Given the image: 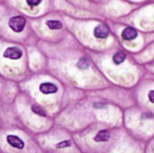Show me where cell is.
<instances>
[{
  "label": "cell",
  "mask_w": 154,
  "mask_h": 153,
  "mask_svg": "<svg viewBox=\"0 0 154 153\" xmlns=\"http://www.w3.org/2000/svg\"><path fill=\"white\" fill-rule=\"evenodd\" d=\"M26 24V20L21 16H16L12 17L9 21L10 28L15 32H21L23 30Z\"/></svg>",
  "instance_id": "cell-1"
},
{
  "label": "cell",
  "mask_w": 154,
  "mask_h": 153,
  "mask_svg": "<svg viewBox=\"0 0 154 153\" xmlns=\"http://www.w3.org/2000/svg\"><path fill=\"white\" fill-rule=\"evenodd\" d=\"M21 50L17 47L8 48L4 53L3 56L5 58L12 60H17L20 58L22 56Z\"/></svg>",
  "instance_id": "cell-2"
},
{
  "label": "cell",
  "mask_w": 154,
  "mask_h": 153,
  "mask_svg": "<svg viewBox=\"0 0 154 153\" xmlns=\"http://www.w3.org/2000/svg\"><path fill=\"white\" fill-rule=\"evenodd\" d=\"M94 35L97 38L104 39L109 35L108 28L105 24H100L98 25L94 30Z\"/></svg>",
  "instance_id": "cell-3"
},
{
  "label": "cell",
  "mask_w": 154,
  "mask_h": 153,
  "mask_svg": "<svg viewBox=\"0 0 154 153\" xmlns=\"http://www.w3.org/2000/svg\"><path fill=\"white\" fill-rule=\"evenodd\" d=\"M6 139L8 143L13 147L19 149H22L24 147V142L18 136L13 135L8 136Z\"/></svg>",
  "instance_id": "cell-4"
},
{
  "label": "cell",
  "mask_w": 154,
  "mask_h": 153,
  "mask_svg": "<svg viewBox=\"0 0 154 153\" xmlns=\"http://www.w3.org/2000/svg\"><path fill=\"white\" fill-rule=\"evenodd\" d=\"M40 90L44 94H53L57 91L58 88L54 84L51 83H42L40 86Z\"/></svg>",
  "instance_id": "cell-5"
},
{
  "label": "cell",
  "mask_w": 154,
  "mask_h": 153,
  "mask_svg": "<svg viewBox=\"0 0 154 153\" xmlns=\"http://www.w3.org/2000/svg\"><path fill=\"white\" fill-rule=\"evenodd\" d=\"M137 36V33L136 31L132 27H127L122 32V37L123 39L127 40L134 39Z\"/></svg>",
  "instance_id": "cell-6"
},
{
  "label": "cell",
  "mask_w": 154,
  "mask_h": 153,
  "mask_svg": "<svg viewBox=\"0 0 154 153\" xmlns=\"http://www.w3.org/2000/svg\"><path fill=\"white\" fill-rule=\"evenodd\" d=\"M110 133L107 130H101L99 132L94 139L97 142H104L108 141Z\"/></svg>",
  "instance_id": "cell-7"
},
{
  "label": "cell",
  "mask_w": 154,
  "mask_h": 153,
  "mask_svg": "<svg viewBox=\"0 0 154 153\" xmlns=\"http://www.w3.org/2000/svg\"><path fill=\"white\" fill-rule=\"evenodd\" d=\"M125 58L126 54L123 52H118L113 56V61L116 64H119L125 60Z\"/></svg>",
  "instance_id": "cell-8"
},
{
  "label": "cell",
  "mask_w": 154,
  "mask_h": 153,
  "mask_svg": "<svg viewBox=\"0 0 154 153\" xmlns=\"http://www.w3.org/2000/svg\"><path fill=\"white\" fill-rule=\"evenodd\" d=\"M47 24L51 30H59L62 27V24L58 20H49L47 21Z\"/></svg>",
  "instance_id": "cell-9"
},
{
  "label": "cell",
  "mask_w": 154,
  "mask_h": 153,
  "mask_svg": "<svg viewBox=\"0 0 154 153\" xmlns=\"http://www.w3.org/2000/svg\"><path fill=\"white\" fill-rule=\"evenodd\" d=\"M89 62L86 59L84 58H81L77 63V66L81 69L87 68L88 67Z\"/></svg>",
  "instance_id": "cell-10"
},
{
  "label": "cell",
  "mask_w": 154,
  "mask_h": 153,
  "mask_svg": "<svg viewBox=\"0 0 154 153\" xmlns=\"http://www.w3.org/2000/svg\"><path fill=\"white\" fill-rule=\"evenodd\" d=\"M32 110L34 113L43 116H45V112L39 106L36 105H33V106L32 107Z\"/></svg>",
  "instance_id": "cell-11"
},
{
  "label": "cell",
  "mask_w": 154,
  "mask_h": 153,
  "mask_svg": "<svg viewBox=\"0 0 154 153\" xmlns=\"http://www.w3.org/2000/svg\"><path fill=\"white\" fill-rule=\"evenodd\" d=\"M71 145H72V143L70 141H64V142H61L57 145V148H65V147L71 146Z\"/></svg>",
  "instance_id": "cell-12"
},
{
  "label": "cell",
  "mask_w": 154,
  "mask_h": 153,
  "mask_svg": "<svg viewBox=\"0 0 154 153\" xmlns=\"http://www.w3.org/2000/svg\"><path fill=\"white\" fill-rule=\"evenodd\" d=\"M42 0H26L27 4L30 6H34L38 5Z\"/></svg>",
  "instance_id": "cell-13"
},
{
  "label": "cell",
  "mask_w": 154,
  "mask_h": 153,
  "mask_svg": "<svg viewBox=\"0 0 154 153\" xmlns=\"http://www.w3.org/2000/svg\"><path fill=\"white\" fill-rule=\"evenodd\" d=\"M149 100L152 103H154V90H151L148 94Z\"/></svg>",
  "instance_id": "cell-14"
}]
</instances>
